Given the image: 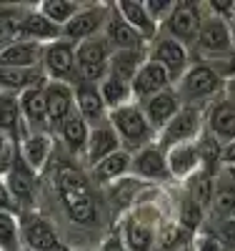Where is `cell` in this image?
<instances>
[{"instance_id": "cell-44", "label": "cell", "mask_w": 235, "mask_h": 251, "mask_svg": "<svg viewBox=\"0 0 235 251\" xmlns=\"http://www.w3.org/2000/svg\"><path fill=\"white\" fill-rule=\"evenodd\" d=\"M100 251H125V244H123V239H120V231H113L110 236H105Z\"/></svg>"}, {"instance_id": "cell-47", "label": "cell", "mask_w": 235, "mask_h": 251, "mask_svg": "<svg viewBox=\"0 0 235 251\" xmlns=\"http://www.w3.org/2000/svg\"><path fill=\"white\" fill-rule=\"evenodd\" d=\"M228 33H230V46H233V50H235V15L228 20Z\"/></svg>"}, {"instance_id": "cell-19", "label": "cell", "mask_w": 235, "mask_h": 251, "mask_svg": "<svg viewBox=\"0 0 235 251\" xmlns=\"http://www.w3.org/2000/svg\"><path fill=\"white\" fill-rule=\"evenodd\" d=\"M143 63H145L143 50H115L113 55H108V75L130 86Z\"/></svg>"}, {"instance_id": "cell-11", "label": "cell", "mask_w": 235, "mask_h": 251, "mask_svg": "<svg viewBox=\"0 0 235 251\" xmlns=\"http://www.w3.org/2000/svg\"><path fill=\"white\" fill-rule=\"evenodd\" d=\"M43 60V48L33 40H13L10 46L0 48V68H23L33 71Z\"/></svg>"}, {"instance_id": "cell-6", "label": "cell", "mask_w": 235, "mask_h": 251, "mask_svg": "<svg viewBox=\"0 0 235 251\" xmlns=\"http://www.w3.org/2000/svg\"><path fill=\"white\" fill-rule=\"evenodd\" d=\"M165 28H168V35L183 46L195 40V35L200 30L198 5L195 3H173V10L165 18Z\"/></svg>"}, {"instance_id": "cell-9", "label": "cell", "mask_w": 235, "mask_h": 251, "mask_svg": "<svg viewBox=\"0 0 235 251\" xmlns=\"http://www.w3.org/2000/svg\"><path fill=\"white\" fill-rule=\"evenodd\" d=\"M140 108H143L148 123H150V128L153 131H163V126L180 111V100H178L173 88H168V91H160V93H155L150 98H145Z\"/></svg>"}, {"instance_id": "cell-29", "label": "cell", "mask_w": 235, "mask_h": 251, "mask_svg": "<svg viewBox=\"0 0 235 251\" xmlns=\"http://www.w3.org/2000/svg\"><path fill=\"white\" fill-rule=\"evenodd\" d=\"M60 136H63V141L68 143V149L73 151V153H78V151H85V143H88V133H90V126L85 123V118L78 113V111H73L65 121H63L60 126Z\"/></svg>"}, {"instance_id": "cell-36", "label": "cell", "mask_w": 235, "mask_h": 251, "mask_svg": "<svg viewBox=\"0 0 235 251\" xmlns=\"http://www.w3.org/2000/svg\"><path fill=\"white\" fill-rule=\"evenodd\" d=\"M65 208H68V216L75 224H95V219H98V206H95L93 196H83V199L68 201Z\"/></svg>"}, {"instance_id": "cell-23", "label": "cell", "mask_w": 235, "mask_h": 251, "mask_svg": "<svg viewBox=\"0 0 235 251\" xmlns=\"http://www.w3.org/2000/svg\"><path fill=\"white\" fill-rule=\"evenodd\" d=\"M165 161H168V174H173L178 178H185L188 174H193L200 166L198 149H195V146H188V143L173 146V149L168 151Z\"/></svg>"}, {"instance_id": "cell-15", "label": "cell", "mask_w": 235, "mask_h": 251, "mask_svg": "<svg viewBox=\"0 0 235 251\" xmlns=\"http://www.w3.org/2000/svg\"><path fill=\"white\" fill-rule=\"evenodd\" d=\"M130 169L143 176V178H168V161H165V151L160 149V146H153L148 143L143 146V149L130 158Z\"/></svg>"}, {"instance_id": "cell-10", "label": "cell", "mask_w": 235, "mask_h": 251, "mask_svg": "<svg viewBox=\"0 0 235 251\" xmlns=\"http://www.w3.org/2000/svg\"><path fill=\"white\" fill-rule=\"evenodd\" d=\"M43 66L45 71L60 80V78H68L73 71H75V48L70 40H53L48 48H43Z\"/></svg>"}, {"instance_id": "cell-46", "label": "cell", "mask_w": 235, "mask_h": 251, "mask_svg": "<svg viewBox=\"0 0 235 251\" xmlns=\"http://www.w3.org/2000/svg\"><path fill=\"white\" fill-rule=\"evenodd\" d=\"M220 161H223L225 166H235V138H233V141H228V143L223 146V151H220Z\"/></svg>"}, {"instance_id": "cell-41", "label": "cell", "mask_w": 235, "mask_h": 251, "mask_svg": "<svg viewBox=\"0 0 235 251\" xmlns=\"http://www.w3.org/2000/svg\"><path fill=\"white\" fill-rule=\"evenodd\" d=\"M148 15H150L155 23H165V18L170 15V10H173V3L170 0H148V3H143Z\"/></svg>"}, {"instance_id": "cell-24", "label": "cell", "mask_w": 235, "mask_h": 251, "mask_svg": "<svg viewBox=\"0 0 235 251\" xmlns=\"http://www.w3.org/2000/svg\"><path fill=\"white\" fill-rule=\"evenodd\" d=\"M5 176H8L5 178V186H8V194L13 196V201L25 203V201L33 199V183H35V178H33V171L20 158L15 161V166Z\"/></svg>"}, {"instance_id": "cell-7", "label": "cell", "mask_w": 235, "mask_h": 251, "mask_svg": "<svg viewBox=\"0 0 235 251\" xmlns=\"http://www.w3.org/2000/svg\"><path fill=\"white\" fill-rule=\"evenodd\" d=\"M195 43L203 53H208L210 58H220L225 53L233 50L230 46V33H228V23L220 18H205L200 20V30L195 35Z\"/></svg>"}, {"instance_id": "cell-2", "label": "cell", "mask_w": 235, "mask_h": 251, "mask_svg": "<svg viewBox=\"0 0 235 251\" xmlns=\"http://www.w3.org/2000/svg\"><path fill=\"white\" fill-rule=\"evenodd\" d=\"M223 78L213 71L208 63H198V66H190L183 78L178 80V100H203L208 96H213L220 88Z\"/></svg>"}, {"instance_id": "cell-39", "label": "cell", "mask_w": 235, "mask_h": 251, "mask_svg": "<svg viewBox=\"0 0 235 251\" xmlns=\"http://www.w3.org/2000/svg\"><path fill=\"white\" fill-rule=\"evenodd\" d=\"M20 20L23 18H18L15 13H0V48L15 40V35L20 33Z\"/></svg>"}, {"instance_id": "cell-8", "label": "cell", "mask_w": 235, "mask_h": 251, "mask_svg": "<svg viewBox=\"0 0 235 251\" xmlns=\"http://www.w3.org/2000/svg\"><path fill=\"white\" fill-rule=\"evenodd\" d=\"M110 18V10L108 8H88V10H78L68 23H65V28L60 30V38L63 40H88V38H93L100 28H103V23Z\"/></svg>"}, {"instance_id": "cell-48", "label": "cell", "mask_w": 235, "mask_h": 251, "mask_svg": "<svg viewBox=\"0 0 235 251\" xmlns=\"http://www.w3.org/2000/svg\"><path fill=\"white\" fill-rule=\"evenodd\" d=\"M20 251H28V249H20Z\"/></svg>"}, {"instance_id": "cell-37", "label": "cell", "mask_w": 235, "mask_h": 251, "mask_svg": "<svg viewBox=\"0 0 235 251\" xmlns=\"http://www.w3.org/2000/svg\"><path fill=\"white\" fill-rule=\"evenodd\" d=\"M18 161V146L15 138L0 131V176H5Z\"/></svg>"}, {"instance_id": "cell-31", "label": "cell", "mask_w": 235, "mask_h": 251, "mask_svg": "<svg viewBox=\"0 0 235 251\" xmlns=\"http://www.w3.org/2000/svg\"><path fill=\"white\" fill-rule=\"evenodd\" d=\"M98 91H100V98H103V103H105V111H115V108L125 106V103L130 100V96H133V88L128 86V83L115 80V78H110V75L103 78V83H100Z\"/></svg>"}, {"instance_id": "cell-16", "label": "cell", "mask_w": 235, "mask_h": 251, "mask_svg": "<svg viewBox=\"0 0 235 251\" xmlns=\"http://www.w3.org/2000/svg\"><path fill=\"white\" fill-rule=\"evenodd\" d=\"M45 88V103H48V121L53 126H60L73 111H75V100H73V88L65 86L60 80H50Z\"/></svg>"}, {"instance_id": "cell-42", "label": "cell", "mask_w": 235, "mask_h": 251, "mask_svg": "<svg viewBox=\"0 0 235 251\" xmlns=\"http://www.w3.org/2000/svg\"><path fill=\"white\" fill-rule=\"evenodd\" d=\"M138 188H140V183H138V181H128V183H125V181H120L118 186H113V199H115V203H118V206H128Z\"/></svg>"}, {"instance_id": "cell-43", "label": "cell", "mask_w": 235, "mask_h": 251, "mask_svg": "<svg viewBox=\"0 0 235 251\" xmlns=\"http://www.w3.org/2000/svg\"><path fill=\"white\" fill-rule=\"evenodd\" d=\"M195 251H233L225 241H220L215 234H205L195 241Z\"/></svg>"}, {"instance_id": "cell-38", "label": "cell", "mask_w": 235, "mask_h": 251, "mask_svg": "<svg viewBox=\"0 0 235 251\" xmlns=\"http://www.w3.org/2000/svg\"><path fill=\"white\" fill-rule=\"evenodd\" d=\"M213 206H215V211H220L228 219L235 216V183L220 186L215 191V199H213Z\"/></svg>"}, {"instance_id": "cell-27", "label": "cell", "mask_w": 235, "mask_h": 251, "mask_svg": "<svg viewBox=\"0 0 235 251\" xmlns=\"http://www.w3.org/2000/svg\"><path fill=\"white\" fill-rule=\"evenodd\" d=\"M123 244L128 251H150L155 244V234H153V226H148L143 221L135 219H128L123 224V234H120Z\"/></svg>"}, {"instance_id": "cell-18", "label": "cell", "mask_w": 235, "mask_h": 251, "mask_svg": "<svg viewBox=\"0 0 235 251\" xmlns=\"http://www.w3.org/2000/svg\"><path fill=\"white\" fill-rule=\"evenodd\" d=\"M73 100L75 111L85 118V123H98L105 118V103L93 83H78V88L73 91Z\"/></svg>"}, {"instance_id": "cell-20", "label": "cell", "mask_w": 235, "mask_h": 251, "mask_svg": "<svg viewBox=\"0 0 235 251\" xmlns=\"http://www.w3.org/2000/svg\"><path fill=\"white\" fill-rule=\"evenodd\" d=\"M18 106H20V116L33 126H43L48 121V103H45V88L43 86L20 91Z\"/></svg>"}, {"instance_id": "cell-3", "label": "cell", "mask_w": 235, "mask_h": 251, "mask_svg": "<svg viewBox=\"0 0 235 251\" xmlns=\"http://www.w3.org/2000/svg\"><path fill=\"white\" fill-rule=\"evenodd\" d=\"M75 71L83 78V83L105 78V73H108V50H105L103 40L88 38L75 48Z\"/></svg>"}, {"instance_id": "cell-14", "label": "cell", "mask_w": 235, "mask_h": 251, "mask_svg": "<svg viewBox=\"0 0 235 251\" xmlns=\"http://www.w3.org/2000/svg\"><path fill=\"white\" fill-rule=\"evenodd\" d=\"M20 234H23V241L30 246V251H63L55 228L40 216H30Z\"/></svg>"}, {"instance_id": "cell-33", "label": "cell", "mask_w": 235, "mask_h": 251, "mask_svg": "<svg viewBox=\"0 0 235 251\" xmlns=\"http://www.w3.org/2000/svg\"><path fill=\"white\" fill-rule=\"evenodd\" d=\"M78 3H70V0H45V3H40V15L48 18L53 25H63L68 23V20L78 13Z\"/></svg>"}, {"instance_id": "cell-40", "label": "cell", "mask_w": 235, "mask_h": 251, "mask_svg": "<svg viewBox=\"0 0 235 251\" xmlns=\"http://www.w3.org/2000/svg\"><path fill=\"white\" fill-rule=\"evenodd\" d=\"M200 206L190 199V201H185L183 203V208H180V224L185 226V228H198V224H200Z\"/></svg>"}, {"instance_id": "cell-25", "label": "cell", "mask_w": 235, "mask_h": 251, "mask_svg": "<svg viewBox=\"0 0 235 251\" xmlns=\"http://www.w3.org/2000/svg\"><path fill=\"white\" fill-rule=\"evenodd\" d=\"M18 35H23L25 40H33V43H43V40H58L60 38V28L53 25L48 18H43L38 10L25 15L23 20H20V33Z\"/></svg>"}, {"instance_id": "cell-30", "label": "cell", "mask_w": 235, "mask_h": 251, "mask_svg": "<svg viewBox=\"0 0 235 251\" xmlns=\"http://www.w3.org/2000/svg\"><path fill=\"white\" fill-rule=\"evenodd\" d=\"M130 153L128 151H123V149H118L115 153H110L108 158H103V161H98L95 166H93V174H95V178L98 181H115V178H120L128 169H130Z\"/></svg>"}, {"instance_id": "cell-32", "label": "cell", "mask_w": 235, "mask_h": 251, "mask_svg": "<svg viewBox=\"0 0 235 251\" xmlns=\"http://www.w3.org/2000/svg\"><path fill=\"white\" fill-rule=\"evenodd\" d=\"M40 86V73L38 68L23 71V68H0V88L3 91H25Z\"/></svg>"}, {"instance_id": "cell-4", "label": "cell", "mask_w": 235, "mask_h": 251, "mask_svg": "<svg viewBox=\"0 0 235 251\" xmlns=\"http://www.w3.org/2000/svg\"><path fill=\"white\" fill-rule=\"evenodd\" d=\"M200 128V118H198V111L193 106H180V111L170 118L163 131H158V146L163 151H170L173 146H180V143H188L190 138H193Z\"/></svg>"}, {"instance_id": "cell-28", "label": "cell", "mask_w": 235, "mask_h": 251, "mask_svg": "<svg viewBox=\"0 0 235 251\" xmlns=\"http://www.w3.org/2000/svg\"><path fill=\"white\" fill-rule=\"evenodd\" d=\"M20 153H23V163L30 171H40L43 166H45L48 156H50V138L45 133L25 136L23 146H20Z\"/></svg>"}, {"instance_id": "cell-26", "label": "cell", "mask_w": 235, "mask_h": 251, "mask_svg": "<svg viewBox=\"0 0 235 251\" xmlns=\"http://www.w3.org/2000/svg\"><path fill=\"white\" fill-rule=\"evenodd\" d=\"M55 183H58V191L63 196V201H75V199H83V196H90V186H88V178H85L80 171L70 169V166H63L55 176Z\"/></svg>"}, {"instance_id": "cell-21", "label": "cell", "mask_w": 235, "mask_h": 251, "mask_svg": "<svg viewBox=\"0 0 235 251\" xmlns=\"http://www.w3.org/2000/svg\"><path fill=\"white\" fill-rule=\"evenodd\" d=\"M210 133L223 146L235 138V100H220L210 111Z\"/></svg>"}, {"instance_id": "cell-1", "label": "cell", "mask_w": 235, "mask_h": 251, "mask_svg": "<svg viewBox=\"0 0 235 251\" xmlns=\"http://www.w3.org/2000/svg\"><path fill=\"white\" fill-rule=\"evenodd\" d=\"M108 123L115 131L118 141L128 143V146H148V141L153 136L150 123H148V118L138 103H125V106H120L115 111H108Z\"/></svg>"}, {"instance_id": "cell-12", "label": "cell", "mask_w": 235, "mask_h": 251, "mask_svg": "<svg viewBox=\"0 0 235 251\" xmlns=\"http://www.w3.org/2000/svg\"><path fill=\"white\" fill-rule=\"evenodd\" d=\"M170 86H173V83H170L168 73L158 66V63L148 60V58H145L143 66L138 68V73H135V78H133V83H130L133 93L140 96L143 100L150 98V96H155V93H160V91H168Z\"/></svg>"}, {"instance_id": "cell-34", "label": "cell", "mask_w": 235, "mask_h": 251, "mask_svg": "<svg viewBox=\"0 0 235 251\" xmlns=\"http://www.w3.org/2000/svg\"><path fill=\"white\" fill-rule=\"evenodd\" d=\"M20 123V106L18 98L8 91H0V131L13 136Z\"/></svg>"}, {"instance_id": "cell-22", "label": "cell", "mask_w": 235, "mask_h": 251, "mask_svg": "<svg viewBox=\"0 0 235 251\" xmlns=\"http://www.w3.org/2000/svg\"><path fill=\"white\" fill-rule=\"evenodd\" d=\"M108 40L118 50H143V43H145V40L115 13V8L110 10V18H108Z\"/></svg>"}, {"instance_id": "cell-13", "label": "cell", "mask_w": 235, "mask_h": 251, "mask_svg": "<svg viewBox=\"0 0 235 251\" xmlns=\"http://www.w3.org/2000/svg\"><path fill=\"white\" fill-rule=\"evenodd\" d=\"M120 149V141L115 136V131L110 128V123H98L90 128L88 133V143H85V158H88L90 166H95L98 161L108 158L110 153H115Z\"/></svg>"}, {"instance_id": "cell-17", "label": "cell", "mask_w": 235, "mask_h": 251, "mask_svg": "<svg viewBox=\"0 0 235 251\" xmlns=\"http://www.w3.org/2000/svg\"><path fill=\"white\" fill-rule=\"evenodd\" d=\"M115 13H118L143 40L155 38L158 23H155L150 15H148V10H145L143 3H138V0H120V3H115Z\"/></svg>"}, {"instance_id": "cell-45", "label": "cell", "mask_w": 235, "mask_h": 251, "mask_svg": "<svg viewBox=\"0 0 235 251\" xmlns=\"http://www.w3.org/2000/svg\"><path fill=\"white\" fill-rule=\"evenodd\" d=\"M13 206H15V201H13V196L8 194L5 181L0 178V211H13Z\"/></svg>"}, {"instance_id": "cell-35", "label": "cell", "mask_w": 235, "mask_h": 251, "mask_svg": "<svg viewBox=\"0 0 235 251\" xmlns=\"http://www.w3.org/2000/svg\"><path fill=\"white\" fill-rule=\"evenodd\" d=\"M0 251H20V226L13 211H0Z\"/></svg>"}, {"instance_id": "cell-5", "label": "cell", "mask_w": 235, "mask_h": 251, "mask_svg": "<svg viewBox=\"0 0 235 251\" xmlns=\"http://www.w3.org/2000/svg\"><path fill=\"white\" fill-rule=\"evenodd\" d=\"M148 60L158 63V66L168 73L170 83H178L183 78V73L188 71V50H185L183 43L173 40L170 35H163V38L155 40V46H153L150 58Z\"/></svg>"}]
</instances>
